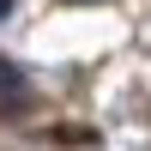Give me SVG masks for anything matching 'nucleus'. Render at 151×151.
Listing matches in <instances>:
<instances>
[{
	"label": "nucleus",
	"instance_id": "nucleus-1",
	"mask_svg": "<svg viewBox=\"0 0 151 151\" xmlns=\"http://www.w3.org/2000/svg\"><path fill=\"white\" fill-rule=\"evenodd\" d=\"M0 103H6V109H24V103H30V85H24V73L12 67V60H0Z\"/></svg>",
	"mask_w": 151,
	"mask_h": 151
},
{
	"label": "nucleus",
	"instance_id": "nucleus-3",
	"mask_svg": "<svg viewBox=\"0 0 151 151\" xmlns=\"http://www.w3.org/2000/svg\"><path fill=\"white\" fill-rule=\"evenodd\" d=\"M73 6H85V0H73Z\"/></svg>",
	"mask_w": 151,
	"mask_h": 151
},
{
	"label": "nucleus",
	"instance_id": "nucleus-2",
	"mask_svg": "<svg viewBox=\"0 0 151 151\" xmlns=\"http://www.w3.org/2000/svg\"><path fill=\"white\" fill-rule=\"evenodd\" d=\"M6 12H12V0H0V18H6Z\"/></svg>",
	"mask_w": 151,
	"mask_h": 151
}]
</instances>
